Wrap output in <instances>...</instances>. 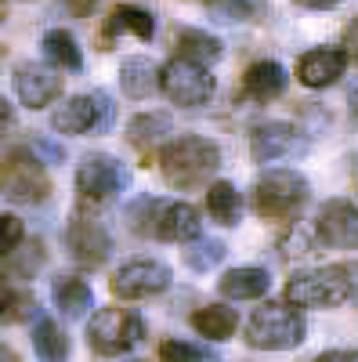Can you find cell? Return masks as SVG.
<instances>
[{
    "instance_id": "1",
    "label": "cell",
    "mask_w": 358,
    "mask_h": 362,
    "mask_svg": "<svg viewBox=\"0 0 358 362\" xmlns=\"http://www.w3.org/2000/svg\"><path fill=\"white\" fill-rule=\"evenodd\" d=\"M221 167V148L210 138H199V134H181L163 145L160 153V170L163 181L177 192H189V189H203L206 177L217 174Z\"/></svg>"
},
{
    "instance_id": "2",
    "label": "cell",
    "mask_w": 358,
    "mask_h": 362,
    "mask_svg": "<svg viewBox=\"0 0 358 362\" xmlns=\"http://www.w3.org/2000/svg\"><path fill=\"white\" fill-rule=\"evenodd\" d=\"M308 181L301 170H290V167H279V170H264L257 181H253V210L264 218V221H297L301 210L308 206Z\"/></svg>"
},
{
    "instance_id": "3",
    "label": "cell",
    "mask_w": 358,
    "mask_h": 362,
    "mask_svg": "<svg viewBox=\"0 0 358 362\" xmlns=\"http://www.w3.org/2000/svg\"><path fill=\"white\" fill-rule=\"evenodd\" d=\"M354 290V268L326 264L311 272H297L286 283V297L293 308H337Z\"/></svg>"
},
{
    "instance_id": "4",
    "label": "cell",
    "mask_w": 358,
    "mask_h": 362,
    "mask_svg": "<svg viewBox=\"0 0 358 362\" xmlns=\"http://www.w3.org/2000/svg\"><path fill=\"white\" fill-rule=\"evenodd\" d=\"M304 315L290 308L286 300H268L246 322V344L257 351H290L304 341Z\"/></svg>"
},
{
    "instance_id": "5",
    "label": "cell",
    "mask_w": 358,
    "mask_h": 362,
    "mask_svg": "<svg viewBox=\"0 0 358 362\" xmlns=\"http://www.w3.org/2000/svg\"><path fill=\"white\" fill-rule=\"evenodd\" d=\"M0 192L15 203H44L51 196V177L29 148H11L0 156Z\"/></svg>"
},
{
    "instance_id": "6",
    "label": "cell",
    "mask_w": 358,
    "mask_h": 362,
    "mask_svg": "<svg viewBox=\"0 0 358 362\" xmlns=\"http://www.w3.org/2000/svg\"><path fill=\"white\" fill-rule=\"evenodd\" d=\"M145 337V322L127 308H102L87 322V344L98 355H127Z\"/></svg>"
},
{
    "instance_id": "7",
    "label": "cell",
    "mask_w": 358,
    "mask_h": 362,
    "mask_svg": "<svg viewBox=\"0 0 358 362\" xmlns=\"http://www.w3.org/2000/svg\"><path fill=\"white\" fill-rule=\"evenodd\" d=\"M131 185V174L127 167L105 156V153H91V156H83L80 167H76V192L87 206H105L112 203L119 192H124Z\"/></svg>"
},
{
    "instance_id": "8",
    "label": "cell",
    "mask_w": 358,
    "mask_h": 362,
    "mask_svg": "<svg viewBox=\"0 0 358 362\" xmlns=\"http://www.w3.org/2000/svg\"><path fill=\"white\" fill-rule=\"evenodd\" d=\"M160 90L167 95L170 105L196 109V105H206L214 98V76L206 73V66H196V62L177 54L160 69Z\"/></svg>"
},
{
    "instance_id": "9",
    "label": "cell",
    "mask_w": 358,
    "mask_h": 362,
    "mask_svg": "<svg viewBox=\"0 0 358 362\" xmlns=\"http://www.w3.org/2000/svg\"><path fill=\"white\" fill-rule=\"evenodd\" d=\"M51 127L62 134H102L112 127V98L105 90H87L69 98L62 109H54Z\"/></svg>"
},
{
    "instance_id": "10",
    "label": "cell",
    "mask_w": 358,
    "mask_h": 362,
    "mask_svg": "<svg viewBox=\"0 0 358 362\" xmlns=\"http://www.w3.org/2000/svg\"><path fill=\"white\" fill-rule=\"evenodd\" d=\"M170 286V268L156 257H138L119 264V272L112 276L109 290L119 300H145V297H156Z\"/></svg>"
},
{
    "instance_id": "11",
    "label": "cell",
    "mask_w": 358,
    "mask_h": 362,
    "mask_svg": "<svg viewBox=\"0 0 358 362\" xmlns=\"http://www.w3.org/2000/svg\"><path fill=\"white\" fill-rule=\"evenodd\" d=\"M66 247L83 268H102L112 254V235L95 214H73L66 225Z\"/></svg>"
},
{
    "instance_id": "12",
    "label": "cell",
    "mask_w": 358,
    "mask_h": 362,
    "mask_svg": "<svg viewBox=\"0 0 358 362\" xmlns=\"http://www.w3.org/2000/svg\"><path fill=\"white\" fill-rule=\"evenodd\" d=\"M293 153H304V134L282 119H264L250 131V156L253 163H275Z\"/></svg>"
},
{
    "instance_id": "13",
    "label": "cell",
    "mask_w": 358,
    "mask_h": 362,
    "mask_svg": "<svg viewBox=\"0 0 358 362\" xmlns=\"http://www.w3.org/2000/svg\"><path fill=\"white\" fill-rule=\"evenodd\" d=\"M315 235L333 250H358V206L351 199L322 203L315 218Z\"/></svg>"
},
{
    "instance_id": "14",
    "label": "cell",
    "mask_w": 358,
    "mask_h": 362,
    "mask_svg": "<svg viewBox=\"0 0 358 362\" xmlns=\"http://www.w3.org/2000/svg\"><path fill=\"white\" fill-rule=\"evenodd\" d=\"M15 90H18L25 109H44L62 95V76H58V69H51V66L22 62L15 69Z\"/></svg>"
},
{
    "instance_id": "15",
    "label": "cell",
    "mask_w": 358,
    "mask_h": 362,
    "mask_svg": "<svg viewBox=\"0 0 358 362\" xmlns=\"http://www.w3.org/2000/svg\"><path fill=\"white\" fill-rule=\"evenodd\" d=\"M347 69V51L344 47H315L308 54H301V62H297V80L311 90H322L330 87L344 76Z\"/></svg>"
},
{
    "instance_id": "16",
    "label": "cell",
    "mask_w": 358,
    "mask_h": 362,
    "mask_svg": "<svg viewBox=\"0 0 358 362\" xmlns=\"http://www.w3.org/2000/svg\"><path fill=\"white\" fill-rule=\"evenodd\" d=\"M153 235H160L163 243H192V239L203 235L199 210L189 206V203H163Z\"/></svg>"
},
{
    "instance_id": "17",
    "label": "cell",
    "mask_w": 358,
    "mask_h": 362,
    "mask_svg": "<svg viewBox=\"0 0 358 362\" xmlns=\"http://www.w3.org/2000/svg\"><path fill=\"white\" fill-rule=\"evenodd\" d=\"M286 90V69L272 58H264V62H253L243 76V98L250 102H275L279 95Z\"/></svg>"
},
{
    "instance_id": "18",
    "label": "cell",
    "mask_w": 358,
    "mask_h": 362,
    "mask_svg": "<svg viewBox=\"0 0 358 362\" xmlns=\"http://www.w3.org/2000/svg\"><path fill=\"white\" fill-rule=\"evenodd\" d=\"M156 33V18L141 11V8H116L105 25H102V47H109L116 37H138V40H153Z\"/></svg>"
},
{
    "instance_id": "19",
    "label": "cell",
    "mask_w": 358,
    "mask_h": 362,
    "mask_svg": "<svg viewBox=\"0 0 358 362\" xmlns=\"http://www.w3.org/2000/svg\"><path fill=\"white\" fill-rule=\"evenodd\" d=\"M217 290L228 300H257L272 290V276H268L264 268H232L221 276Z\"/></svg>"
},
{
    "instance_id": "20",
    "label": "cell",
    "mask_w": 358,
    "mask_h": 362,
    "mask_svg": "<svg viewBox=\"0 0 358 362\" xmlns=\"http://www.w3.org/2000/svg\"><path fill=\"white\" fill-rule=\"evenodd\" d=\"M119 87H124L127 98H153L156 87H160V69L148 62V58L134 54V58H124V66H119Z\"/></svg>"
},
{
    "instance_id": "21",
    "label": "cell",
    "mask_w": 358,
    "mask_h": 362,
    "mask_svg": "<svg viewBox=\"0 0 358 362\" xmlns=\"http://www.w3.org/2000/svg\"><path fill=\"white\" fill-rule=\"evenodd\" d=\"M40 47H44V58L51 62V69H62V73L83 69V51H80V44L69 29H51V33H44Z\"/></svg>"
},
{
    "instance_id": "22",
    "label": "cell",
    "mask_w": 358,
    "mask_h": 362,
    "mask_svg": "<svg viewBox=\"0 0 358 362\" xmlns=\"http://www.w3.org/2000/svg\"><path fill=\"white\" fill-rule=\"evenodd\" d=\"M192 329L206 341H228L239 329V315L228 305H203L192 312Z\"/></svg>"
},
{
    "instance_id": "23",
    "label": "cell",
    "mask_w": 358,
    "mask_h": 362,
    "mask_svg": "<svg viewBox=\"0 0 358 362\" xmlns=\"http://www.w3.org/2000/svg\"><path fill=\"white\" fill-rule=\"evenodd\" d=\"M167 134H174V119L167 112H141L127 124V141L141 153H153Z\"/></svg>"
},
{
    "instance_id": "24",
    "label": "cell",
    "mask_w": 358,
    "mask_h": 362,
    "mask_svg": "<svg viewBox=\"0 0 358 362\" xmlns=\"http://www.w3.org/2000/svg\"><path fill=\"white\" fill-rule=\"evenodd\" d=\"M51 293H54V305L62 308L66 319H80V315H87V308L95 305L91 286H87V279H80V276H58Z\"/></svg>"
},
{
    "instance_id": "25",
    "label": "cell",
    "mask_w": 358,
    "mask_h": 362,
    "mask_svg": "<svg viewBox=\"0 0 358 362\" xmlns=\"http://www.w3.org/2000/svg\"><path fill=\"white\" fill-rule=\"evenodd\" d=\"M174 44H177V54L196 62V66H210V62L221 58V40L203 33V29H177Z\"/></svg>"
},
{
    "instance_id": "26",
    "label": "cell",
    "mask_w": 358,
    "mask_h": 362,
    "mask_svg": "<svg viewBox=\"0 0 358 362\" xmlns=\"http://www.w3.org/2000/svg\"><path fill=\"white\" fill-rule=\"evenodd\" d=\"M206 214H210L217 225H239L243 199H239L232 181H214V185L206 189Z\"/></svg>"
},
{
    "instance_id": "27",
    "label": "cell",
    "mask_w": 358,
    "mask_h": 362,
    "mask_svg": "<svg viewBox=\"0 0 358 362\" xmlns=\"http://www.w3.org/2000/svg\"><path fill=\"white\" fill-rule=\"evenodd\" d=\"M33 348L44 362H66L69 358V337L58 329V322L51 319H40L37 329H33Z\"/></svg>"
},
{
    "instance_id": "28",
    "label": "cell",
    "mask_w": 358,
    "mask_h": 362,
    "mask_svg": "<svg viewBox=\"0 0 358 362\" xmlns=\"http://www.w3.org/2000/svg\"><path fill=\"white\" fill-rule=\"evenodd\" d=\"M206 11L217 22H253L264 11V0H206Z\"/></svg>"
},
{
    "instance_id": "29",
    "label": "cell",
    "mask_w": 358,
    "mask_h": 362,
    "mask_svg": "<svg viewBox=\"0 0 358 362\" xmlns=\"http://www.w3.org/2000/svg\"><path fill=\"white\" fill-rule=\"evenodd\" d=\"M225 254H228V247L221 243V239H203V235H199V239H192V250H185V261H189V268L206 272V268L221 264Z\"/></svg>"
},
{
    "instance_id": "30",
    "label": "cell",
    "mask_w": 358,
    "mask_h": 362,
    "mask_svg": "<svg viewBox=\"0 0 358 362\" xmlns=\"http://www.w3.org/2000/svg\"><path fill=\"white\" fill-rule=\"evenodd\" d=\"M160 206H163V199H148V196H141V199L127 210V221H131V228H134L138 235H148V232L156 228Z\"/></svg>"
},
{
    "instance_id": "31",
    "label": "cell",
    "mask_w": 358,
    "mask_h": 362,
    "mask_svg": "<svg viewBox=\"0 0 358 362\" xmlns=\"http://www.w3.org/2000/svg\"><path fill=\"white\" fill-rule=\"evenodd\" d=\"M29 312H37V300L29 293H15L8 283H0V319H25Z\"/></svg>"
},
{
    "instance_id": "32",
    "label": "cell",
    "mask_w": 358,
    "mask_h": 362,
    "mask_svg": "<svg viewBox=\"0 0 358 362\" xmlns=\"http://www.w3.org/2000/svg\"><path fill=\"white\" fill-rule=\"evenodd\" d=\"M160 362H214L203 348L189 344V341H163L160 344Z\"/></svg>"
},
{
    "instance_id": "33",
    "label": "cell",
    "mask_w": 358,
    "mask_h": 362,
    "mask_svg": "<svg viewBox=\"0 0 358 362\" xmlns=\"http://www.w3.org/2000/svg\"><path fill=\"white\" fill-rule=\"evenodd\" d=\"M22 235H25L22 218H15V214H0V257H11L15 247L22 243Z\"/></svg>"
},
{
    "instance_id": "34",
    "label": "cell",
    "mask_w": 358,
    "mask_h": 362,
    "mask_svg": "<svg viewBox=\"0 0 358 362\" xmlns=\"http://www.w3.org/2000/svg\"><path fill=\"white\" fill-rule=\"evenodd\" d=\"M311 362H358V348H337V351H322Z\"/></svg>"
},
{
    "instance_id": "35",
    "label": "cell",
    "mask_w": 358,
    "mask_h": 362,
    "mask_svg": "<svg viewBox=\"0 0 358 362\" xmlns=\"http://www.w3.org/2000/svg\"><path fill=\"white\" fill-rule=\"evenodd\" d=\"M293 4H301V8H308V11H333V8L344 4V0H293Z\"/></svg>"
},
{
    "instance_id": "36",
    "label": "cell",
    "mask_w": 358,
    "mask_h": 362,
    "mask_svg": "<svg viewBox=\"0 0 358 362\" xmlns=\"http://www.w3.org/2000/svg\"><path fill=\"white\" fill-rule=\"evenodd\" d=\"M4 127H11V105H8L4 95H0V134H4Z\"/></svg>"
},
{
    "instance_id": "37",
    "label": "cell",
    "mask_w": 358,
    "mask_h": 362,
    "mask_svg": "<svg viewBox=\"0 0 358 362\" xmlns=\"http://www.w3.org/2000/svg\"><path fill=\"white\" fill-rule=\"evenodd\" d=\"M69 4H73V11H76V15H87V11L95 8V0H69Z\"/></svg>"
},
{
    "instance_id": "38",
    "label": "cell",
    "mask_w": 358,
    "mask_h": 362,
    "mask_svg": "<svg viewBox=\"0 0 358 362\" xmlns=\"http://www.w3.org/2000/svg\"><path fill=\"white\" fill-rule=\"evenodd\" d=\"M0 362H18V355H15L8 344H0Z\"/></svg>"
},
{
    "instance_id": "39",
    "label": "cell",
    "mask_w": 358,
    "mask_h": 362,
    "mask_svg": "<svg viewBox=\"0 0 358 362\" xmlns=\"http://www.w3.org/2000/svg\"><path fill=\"white\" fill-rule=\"evenodd\" d=\"M347 105H351V112L358 116V83L351 87V95H347Z\"/></svg>"
},
{
    "instance_id": "40",
    "label": "cell",
    "mask_w": 358,
    "mask_h": 362,
    "mask_svg": "<svg viewBox=\"0 0 358 362\" xmlns=\"http://www.w3.org/2000/svg\"><path fill=\"white\" fill-rule=\"evenodd\" d=\"M4 15H8V8H4V0H0V22H4Z\"/></svg>"
},
{
    "instance_id": "41",
    "label": "cell",
    "mask_w": 358,
    "mask_h": 362,
    "mask_svg": "<svg viewBox=\"0 0 358 362\" xmlns=\"http://www.w3.org/2000/svg\"><path fill=\"white\" fill-rule=\"evenodd\" d=\"M134 362H138V358H134Z\"/></svg>"
}]
</instances>
